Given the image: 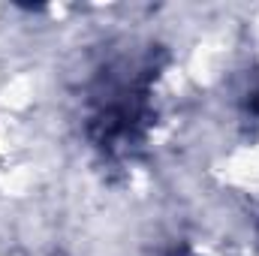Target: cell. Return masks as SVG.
I'll use <instances>...</instances> for the list:
<instances>
[{"mask_svg": "<svg viewBox=\"0 0 259 256\" xmlns=\"http://www.w3.org/2000/svg\"><path fill=\"white\" fill-rule=\"evenodd\" d=\"M253 106H256V112H259V94H256V100H253Z\"/></svg>", "mask_w": 259, "mask_h": 256, "instance_id": "6da1fadb", "label": "cell"}]
</instances>
